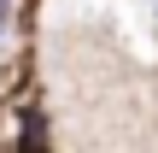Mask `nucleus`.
Instances as JSON below:
<instances>
[{
	"label": "nucleus",
	"instance_id": "obj_1",
	"mask_svg": "<svg viewBox=\"0 0 158 153\" xmlns=\"http://www.w3.org/2000/svg\"><path fill=\"white\" fill-rule=\"evenodd\" d=\"M6 12H12V0H0V24H6Z\"/></svg>",
	"mask_w": 158,
	"mask_h": 153
},
{
	"label": "nucleus",
	"instance_id": "obj_2",
	"mask_svg": "<svg viewBox=\"0 0 158 153\" xmlns=\"http://www.w3.org/2000/svg\"><path fill=\"white\" fill-rule=\"evenodd\" d=\"M0 47H6V24H0Z\"/></svg>",
	"mask_w": 158,
	"mask_h": 153
}]
</instances>
